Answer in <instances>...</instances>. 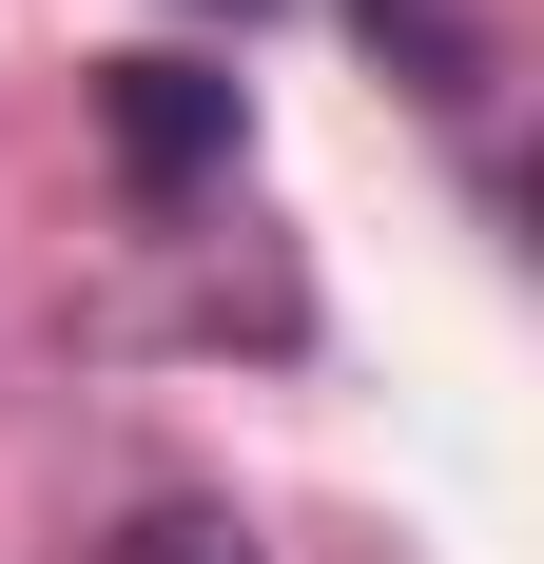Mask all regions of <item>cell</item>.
Returning a JSON list of instances; mask_svg holds the SVG:
<instances>
[{"mask_svg": "<svg viewBox=\"0 0 544 564\" xmlns=\"http://www.w3.org/2000/svg\"><path fill=\"white\" fill-rule=\"evenodd\" d=\"M98 137H117V175L195 195V175L233 156V78L215 58H98Z\"/></svg>", "mask_w": 544, "mask_h": 564, "instance_id": "cell-1", "label": "cell"}, {"mask_svg": "<svg viewBox=\"0 0 544 564\" xmlns=\"http://www.w3.org/2000/svg\"><path fill=\"white\" fill-rule=\"evenodd\" d=\"M350 20H370V40H409V78H428V98H467V0H350Z\"/></svg>", "mask_w": 544, "mask_h": 564, "instance_id": "cell-2", "label": "cell"}, {"mask_svg": "<svg viewBox=\"0 0 544 564\" xmlns=\"http://www.w3.org/2000/svg\"><path fill=\"white\" fill-rule=\"evenodd\" d=\"M98 564H253V525H233V507H137Z\"/></svg>", "mask_w": 544, "mask_h": 564, "instance_id": "cell-3", "label": "cell"}, {"mask_svg": "<svg viewBox=\"0 0 544 564\" xmlns=\"http://www.w3.org/2000/svg\"><path fill=\"white\" fill-rule=\"evenodd\" d=\"M233 20H253V0H233Z\"/></svg>", "mask_w": 544, "mask_h": 564, "instance_id": "cell-4", "label": "cell"}]
</instances>
